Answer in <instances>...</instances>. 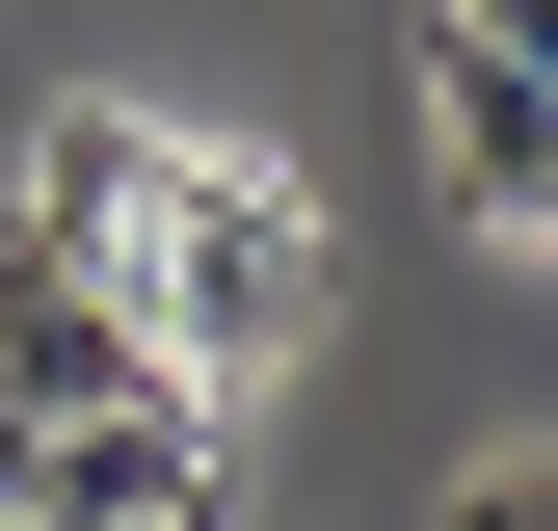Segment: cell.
<instances>
[{
  "mask_svg": "<svg viewBox=\"0 0 558 531\" xmlns=\"http://www.w3.org/2000/svg\"><path fill=\"white\" fill-rule=\"evenodd\" d=\"M133 531H240V505H214V479H186V505H133Z\"/></svg>",
  "mask_w": 558,
  "mask_h": 531,
  "instance_id": "5",
  "label": "cell"
},
{
  "mask_svg": "<svg viewBox=\"0 0 558 531\" xmlns=\"http://www.w3.org/2000/svg\"><path fill=\"white\" fill-rule=\"evenodd\" d=\"M426 531H558V452H452V505Z\"/></svg>",
  "mask_w": 558,
  "mask_h": 531,
  "instance_id": "4",
  "label": "cell"
},
{
  "mask_svg": "<svg viewBox=\"0 0 558 531\" xmlns=\"http://www.w3.org/2000/svg\"><path fill=\"white\" fill-rule=\"evenodd\" d=\"M186 479H214V372H133V398H81V425L27 452V531H133Z\"/></svg>",
  "mask_w": 558,
  "mask_h": 531,
  "instance_id": "3",
  "label": "cell"
},
{
  "mask_svg": "<svg viewBox=\"0 0 558 531\" xmlns=\"http://www.w3.org/2000/svg\"><path fill=\"white\" fill-rule=\"evenodd\" d=\"M452 27H532V0H452Z\"/></svg>",
  "mask_w": 558,
  "mask_h": 531,
  "instance_id": "6",
  "label": "cell"
},
{
  "mask_svg": "<svg viewBox=\"0 0 558 531\" xmlns=\"http://www.w3.org/2000/svg\"><path fill=\"white\" fill-rule=\"evenodd\" d=\"M426 186H452L478 239L558 213V81H532V27H452V0H426Z\"/></svg>",
  "mask_w": 558,
  "mask_h": 531,
  "instance_id": "2",
  "label": "cell"
},
{
  "mask_svg": "<svg viewBox=\"0 0 558 531\" xmlns=\"http://www.w3.org/2000/svg\"><path fill=\"white\" fill-rule=\"evenodd\" d=\"M27 239H81L107 293H133V346H160V372H214V398L319 346V213H293L266 160H214V133H160V107H53Z\"/></svg>",
  "mask_w": 558,
  "mask_h": 531,
  "instance_id": "1",
  "label": "cell"
}]
</instances>
